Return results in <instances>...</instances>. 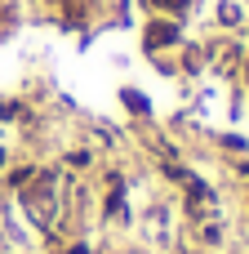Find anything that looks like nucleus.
I'll use <instances>...</instances> for the list:
<instances>
[{"instance_id":"nucleus-4","label":"nucleus","mask_w":249,"mask_h":254,"mask_svg":"<svg viewBox=\"0 0 249 254\" xmlns=\"http://www.w3.org/2000/svg\"><path fill=\"white\" fill-rule=\"evenodd\" d=\"M156 4H187V0H156Z\"/></svg>"},{"instance_id":"nucleus-1","label":"nucleus","mask_w":249,"mask_h":254,"mask_svg":"<svg viewBox=\"0 0 249 254\" xmlns=\"http://www.w3.org/2000/svg\"><path fill=\"white\" fill-rule=\"evenodd\" d=\"M27 210H31L40 223L53 219V174H40V179H36V188L27 192Z\"/></svg>"},{"instance_id":"nucleus-2","label":"nucleus","mask_w":249,"mask_h":254,"mask_svg":"<svg viewBox=\"0 0 249 254\" xmlns=\"http://www.w3.org/2000/svg\"><path fill=\"white\" fill-rule=\"evenodd\" d=\"M165 40H174V31H169L165 22H156V31L147 36V45H165Z\"/></svg>"},{"instance_id":"nucleus-3","label":"nucleus","mask_w":249,"mask_h":254,"mask_svg":"<svg viewBox=\"0 0 249 254\" xmlns=\"http://www.w3.org/2000/svg\"><path fill=\"white\" fill-rule=\"evenodd\" d=\"M125 103H129V107H134V112H147V103H143V98H138V94H134V89H129V94H125Z\"/></svg>"}]
</instances>
